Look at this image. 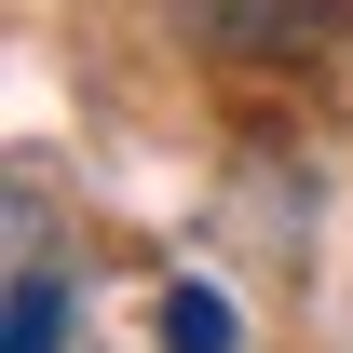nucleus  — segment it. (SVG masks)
I'll list each match as a JSON object with an SVG mask.
<instances>
[{"label":"nucleus","mask_w":353,"mask_h":353,"mask_svg":"<svg viewBox=\"0 0 353 353\" xmlns=\"http://www.w3.org/2000/svg\"><path fill=\"white\" fill-rule=\"evenodd\" d=\"M0 353H68V272H54V259L14 272V340H0Z\"/></svg>","instance_id":"1"},{"label":"nucleus","mask_w":353,"mask_h":353,"mask_svg":"<svg viewBox=\"0 0 353 353\" xmlns=\"http://www.w3.org/2000/svg\"><path fill=\"white\" fill-rule=\"evenodd\" d=\"M163 353H231V312H218V285H176V299H163Z\"/></svg>","instance_id":"2"}]
</instances>
